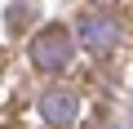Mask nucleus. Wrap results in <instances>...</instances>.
Wrapping results in <instances>:
<instances>
[{
  "label": "nucleus",
  "mask_w": 133,
  "mask_h": 129,
  "mask_svg": "<svg viewBox=\"0 0 133 129\" xmlns=\"http://www.w3.org/2000/svg\"><path fill=\"white\" fill-rule=\"evenodd\" d=\"M27 58L40 71H62L66 62L76 58V36L66 27H40L31 36V45H27Z\"/></svg>",
  "instance_id": "1"
},
{
  "label": "nucleus",
  "mask_w": 133,
  "mask_h": 129,
  "mask_svg": "<svg viewBox=\"0 0 133 129\" xmlns=\"http://www.w3.org/2000/svg\"><path fill=\"white\" fill-rule=\"evenodd\" d=\"M36 116L49 125V129H76L80 116H84V98L76 89H44L36 98Z\"/></svg>",
  "instance_id": "2"
},
{
  "label": "nucleus",
  "mask_w": 133,
  "mask_h": 129,
  "mask_svg": "<svg viewBox=\"0 0 133 129\" xmlns=\"http://www.w3.org/2000/svg\"><path fill=\"white\" fill-rule=\"evenodd\" d=\"M115 40H120V22H115L111 14H89V18H80V49H84V53L107 58V53L115 49Z\"/></svg>",
  "instance_id": "3"
},
{
  "label": "nucleus",
  "mask_w": 133,
  "mask_h": 129,
  "mask_svg": "<svg viewBox=\"0 0 133 129\" xmlns=\"http://www.w3.org/2000/svg\"><path fill=\"white\" fill-rule=\"evenodd\" d=\"M89 5H98V9H102V5H115V0H89Z\"/></svg>",
  "instance_id": "4"
}]
</instances>
